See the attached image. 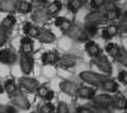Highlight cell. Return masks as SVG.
<instances>
[{"mask_svg": "<svg viewBox=\"0 0 127 113\" xmlns=\"http://www.w3.org/2000/svg\"><path fill=\"white\" fill-rule=\"evenodd\" d=\"M60 89L65 94L71 95V97H75V95H78L79 86L76 84L71 83V81H69V80H64V81H61V84H60Z\"/></svg>", "mask_w": 127, "mask_h": 113, "instance_id": "30bf717a", "label": "cell"}, {"mask_svg": "<svg viewBox=\"0 0 127 113\" xmlns=\"http://www.w3.org/2000/svg\"><path fill=\"white\" fill-rule=\"evenodd\" d=\"M34 113H38V112H34Z\"/></svg>", "mask_w": 127, "mask_h": 113, "instance_id": "c3c4849f", "label": "cell"}, {"mask_svg": "<svg viewBox=\"0 0 127 113\" xmlns=\"http://www.w3.org/2000/svg\"><path fill=\"white\" fill-rule=\"evenodd\" d=\"M32 18H33L36 23H45L48 18V14L46 12V9H37L32 14Z\"/></svg>", "mask_w": 127, "mask_h": 113, "instance_id": "44dd1931", "label": "cell"}, {"mask_svg": "<svg viewBox=\"0 0 127 113\" xmlns=\"http://www.w3.org/2000/svg\"><path fill=\"white\" fill-rule=\"evenodd\" d=\"M85 51L88 52V55L92 56V57H95V56L100 55V47L95 42H93V41H88V42H85Z\"/></svg>", "mask_w": 127, "mask_h": 113, "instance_id": "d6986e66", "label": "cell"}, {"mask_svg": "<svg viewBox=\"0 0 127 113\" xmlns=\"http://www.w3.org/2000/svg\"><path fill=\"white\" fill-rule=\"evenodd\" d=\"M78 62V60L75 56H71V55H65L59 58L57 61V66L61 69H70L72 66H75Z\"/></svg>", "mask_w": 127, "mask_h": 113, "instance_id": "8fae6325", "label": "cell"}, {"mask_svg": "<svg viewBox=\"0 0 127 113\" xmlns=\"http://www.w3.org/2000/svg\"><path fill=\"white\" fill-rule=\"evenodd\" d=\"M33 52V41L31 37H24L20 41V54L24 55H32Z\"/></svg>", "mask_w": 127, "mask_h": 113, "instance_id": "4fadbf2b", "label": "cell"}, {"mask_svg": "<svg viewBox=\"0 0 127 113\" xmlns=\"http://www.w3.org/2000/svg\"><path fill=\"white\" fill-rule=\"evenodd\" d=\"M23 32L26 36L31 37V38H38V34H39V28L33 26V24H31V23H27L24 24L23 27Z\"/></svg>", "mask_w": 127, "mask_h": 113, "instance_id": "ffe728a7", "label": "cell"}, {"mask_svg": "<svg viewBox=\"0 0 127 113\" xmlns=\"http://www.w3.org/2000/svg\"><path fill=\"white\" fill-rule=\"evenodd\" d=\"M113 100H114V98L111 97V95H108V94H99V95H94L92 98L93 106L104 107V108L113 107Z\"/></svg>", "mask_w": 127, "mask_h": 113, "instance_id": "277c9868", "label": "cell"}, {"mask_svg": "<svg viewBox=\"0 0 127 113\" xmlns=\"http://www.w3.org/2000/svg\"><path fill=\"white\" fill-rule=\"evenodd\" d=\"M56 113H70L69 112V108L66 106V103H64V102H60L57 108H56Z\"/></svg>", "mask_w": 127, "mask_h": 113, "instance_id": "74e56055", "label": "cell"}, {"mask_svg": "<svg viewBox=\"0 0 127 113\" xmlns=\"http://www.w3.org/2000/svg\"><path fill=\"white\" fill-rule=\"evenodd\" d=\"M65 34L67 37H70L71 39L76 41V42H88L89 41V36L87 34L85 30H84V28H80L75 24H72L65 32Z\"/></svg>", "mask_w": 127, "mask_h": 113, "instance_id": "6da1fadb", "label": "cell"}, {"mask_svg": "<svg viewBox=\"0 0 127 113\" xmlns=\"http://www.w3.org/2000/svg\"><path fill=\"white\" fill-rule=\"evenodd\" d=\"M71 26H72L71 20H69L67 18H65V19H64V22L61 23V26H60L59 28H61V30H62L64 33H65V32H66V30H67V29H69V28H70Z\"/></svg>", "mask_w": 127, "mask_h": 113, "instance_id": "f35d334b", "label": "cell"}, {"mask_svg": "<svg viewBox=\"0 0 127 113\" xmlns=\"http://www.w3.org/2000/svg\"><path fill=\"white\" fill-rule=\"evenodd\" d=\"M17 3L18 0H3V1H0V12H5V13L15 12Z\"/></svg>", "mask_w": 127, "mask_h": 113, "instance_id": "2e32d148", "label": "cell"}, {"mask_svg": "<svg viewBox=\"0 0 127 113\" xmlns=\"http://www.w3.org/2000/svg\"><path fill=\"white\" fill-rule=\"evenodd\" d=\"M31 10H32V4L29 1H27V0H18L15 12H19L22 14H27V13L31 12Z\"/></svg>", "mask_w": 127, "mask_h": 113, "instance_id": "cb8c5ba5", "label": "cell"}, {"mask_svg": "<svg viewBox=\"0 0 127 113\" xmlns=\"http://www.w3.org/2000/svg\"><path fill=\"white\" fill-rule=\"evenodd\" d=\"M87 3V0H69V4H67V8L70 12L72 13H76L79 9H81L84 6V4Z\"/></svg>", "mask_w": 127, "mask_h": 113, "instance_id": "4316f807", "label": "cell"}, {"mask_svg": "<svg viewBox=\"0 0 127 113\" xmlns=\"http://www.w3.org/2000/svg\"><path fill=\"white\" fill-rule=\"evenodd\" d=\"M76 113H93L89 107H79L76 109Z\"/></svg>", "mask_w": 127, "mask_h": 113, "instance_id": "b9f144b4", "label": "cell"}, {"mask_svg": "<svg viewBox=\"0 0 127 113\" xmlns=\"http://www.w3.org/2000/svg\"><path fill=\"white\" fill-rule=\"evenodd\" d=\"M100 88L105 91H111V93H116L118 90V84L117 81H114L113 79H103Z\"/></svg>", "mask_w": 127, "mask_h": 113, "instance_id": "e0dca14e", "label": "cell"}, {"mask_svg": "<svg viewBox=\"0 0 127 113\" xmlns=\"http://www.w3.org/2000/svg\"><path fill=\"white\" fill-rule=\"evenodd\" d=\"M104 15H105V19H107V22H108V20H116V19L121 18L122 13H121V9L120 8L114 6V5H111L104 12Z\"/></svg>", "mask_w": 127, "mask_h": 113, "instance_id": "9a60e30c", "label": "cell"}, {"mask_svg": "<svg viewBox=\"0 0 127 113\" xmlns=\"http://www.w3.org/2000/svg\"><path fill=\"white\" fill-rule=\"evenodd\" d=\"M59 58H60V56L56 51H46L41 57L42 64H45V65H55V64H57Z\"/></svg>", "mask_w": 127, "mask_h": 113, "instance_id": "7c38bea8", "label": "cell"}, {"mask_svg": "<svg viewBox=\"0 0 127 113\" xmlns=\"http://www.w3.org/2000/svg\"><path fill=\"white\" fill-rule=\"evenodd\" d=\"M107 0H90V6L93 9H100L103 5H105Z\"/></svg>", "mask_w": 127, "mask_h": 113, "instance_id": "e575fe53", "label": "cell"}, {"mask_svg": "<svg viewBox=\"0 0 127 113\" xmlns=\"http://www.w3.org/2000/svg\"><path fill=\"white\" fill-rule=\"evenodd\" d=\"M3 108H4V107H3L1 104H0V113H3Z\"/></svg>", "mask_w": 127, "mask_h": 113, "instance_id": "bcb514c9", "label": "cell"}, {"mask_svg": "<svg viewBox=\"0 0 127 113\" xmlns=\"http://www.w3.org/2000/svg\"><path fill=\"white\" fill-rule=\"evenodd\" d=\"M15 22H17V19H15V17L14 15H8V17H5L3 20H1V28H4L5 30H8V29H12L13 27H14V24H15Z\"/></svg>", "mask_w": 127, "mask_h": 113, "instance_id": "f1b7e54d", "label": "cell"}, {"mask_svg": "<svg viewBox=\"0 0 127 113\" xmlns=\"http://www.w3.org/2000/svg\"><path fill=\"white\" fill-rule=\"evenodd\" d=\"M78 95L84 99H92L95 95V90L92 88H87V86H79Z\"/></svg>", "mask_w": 127, "mask_h": 113, "instance_id": "d4e9b609", "label": "cell"}, {"mask_svg": "<svg viewBox=\"0 0 127 113\" xmlns=\"http://www.w3.org/2000/svg\"><path fill=\"white\" fill-rule=\"evenodd\" d=\"M34 3H38V4H45V3H47V0H33Z\"/></svg>", "mask_w": 127, "mask_h": 113, "instance_id": "ee69618b", "label": "cell"}, {"mask_svg": "<svg viewBox=\"0 0 127 113\" xmlns=\"http://www.w3.org/2000/svg\"><path fill=\"white\" fill-rule=\"evenodd\" d=\"M61 8H62V3L60 1V0H55V1H52V3L46 8V12H47L48 17L56 15L60 10H61Z\"/></svg>", "mask_w": 127, "mask_h": 113, "instance_id": "603a6c76", "label": "cell"}, {"mask_svg": "<svg viewBox=\"0 0 127 113\" xmlns=\"http://www.w3.org/2000/svg\"><path fill=\"white\" fill-rule=\"evenodd\" d=\"M80 79L83 81H85L87 84L89 85H93L95 88H100L102 85V81H103V76L98 75V74H95L93 73V71H83V73H80Z\"/></svg>", "mask_w": 127, "mask_h": 113, "instance_id": "7a4b0ae2", "label": "cell"}, {"mask_svg": "<svg viewBox=\"0 0 127 113\" xmlns=\"http://www.w3.org/2000/svg\"><path fill=\"white\" fill-rule=\"evenodd\" d=\"M87 23H93V24H102L104 22H107V19H105V15H104V12H100V10H97L95 9L94 12L89 13L85 18Z\"/></svg>", "mask_w": 127, "mask_h": 113, "instance_id": "9c48e42d", "label": "cell"}, {"mask_svg": "<svg viewBox=\"0 0 127 113\" xmlns=\"http://www.w3.org/2000/svg\"><path fill=\"white\" fill-rule=\"evenodd\" d=\"M118 30L122 33H127V13L121 15V20L118 24Z\"/></svg>", "mask_w": 127, "mask_h": 113, "instance_id": "1f68e13d", "label": "cell"}, {"mask_svg": "<svg viewBox=\"0 0 127 113\" xmlns=\"http://www.w3.org/2000/svg\"><path fill=\"white\" fill-rule=\"evenodd\" d=\"M117 61H120L125 67H127V51L121 50V52H120V55L117 57Z\"/></svg>", "mask_w": 127, "mask_h": 113, "instance_id": "d6a6232c", "label": "cell"}, {"mask_svg": "<svg viewBox=\"0 0 127 113\" xmlns=\"http://www.w3.org/2000/svg\"><path fill=\"white\" fill-rule=\"evenodd\" d=\"M38 39L43 43H52L56 41V36L48 29L45 28H39V34H38Z\"/></svg>", "mask_w": 127, "mask_h": 113, "instance_id": "5bb4252c", "label": "cell"}, {"mask_svg": "<svg viewBox=\"0 0 127 113\" xmlns=\"http://www.w3.org/2000/svg\"><path fill=\"white\" fill-rule=\"evenodd\" d=\"M120 33V30H118V26H108V27H105L103 30H102V37L104 39H111L113 37H116Z\"/></svg>", "mask_w": 127, "mask_h": 113, "instance_id": "ac0fdd59", "label": "cell"}, {"mask_svg": "<svg viewBox=\"0 0 127 113\" xmlns=\"http://www.w3.org/2000/svg\"><path fill=\"white\" fill-rule=\"evenodd\" d=\"M3 90H4V86H3L1 84H0V93H3Z\"/></svg>", "mask_w": 127, "mask_h": 113, "instance_id": "f6af8a7d", "label": "cell"}, {"mask_svg": "<svg viewBox=\"0 0 127 113\" xmlns=\"http://www.w3.org/2000/svg\"><path fill=\"white\" fill-rule=\"evenodd\" d=\"M93 64L97 66L100 71H103L104 74H107V75H111L112 74V65H111L108 58L105 57L104 55L100 54L98 56L93 57Z\"/></svg>", "mask_w": 127, "mask_h": 113, "instance_id": "3957f363", "label": "cell"}, {"mask_svg": "<svg viewBox=\"0 0 127 113\" xmlns=\"http://www.w3.org/2000/svg\"><path fill=\"white\" fill-rule=\"evenodd\" d=\"M4 90L6 91L10 97H13L14 94L18 93V85H17V83H15L13 79H8L5 81V84H4Z\"/></svg>", "mask_w": 127, "mask_h": 113, "instance_id": "7402d4cb", "label": "cell"}, {"mask_svg": "<svg viewBox=\"0 0 127 113\" xmlns=\"http://www.w3.org/2000/svg\"><path fill=\"white\" fill-rule=\"evenodd\" d=\"M50 91V89L47 88V86H45V85H39L38 88H37V94H38V97L39 98H42V99H45L46 98V95H47V93Z\"/></svg>", "mask_w": 127, "mask_h": 113, "instance_id": "836d02e7", "label": "cell"}, {"mask_svg": "<svg viewBox=\"0 0 127 113\" xmlns=\"http://www.w3.org/2000/svg\"><path fill=\"white\" fill-rule=\"evenodd\" d=\"M121 47L118 45H116V43H108L107 46H105V51H107V54L109 56H112L114 60H117L120 52H121Z\"/></svg>", "mask_w": 127, "mask_h": 113, "instance_id": "484cf974", "label": "cell"}, {"mask_svg": "<svg viewBox=\"0 0 127 113\" xmlns=\"http://www.w3.org/2000/svg\"><path fill=\"white\" fill-rule=\"evenodd\" d=\"M3 113H18V111L13 104H9V106H4Z\"/></svg>", "mask_w": 127, "mask_h": 113, "instance_id": "ab89813d", "label": "cell"}, {"mask_svg": "<svg viewBox=\"0 0 127 113\" xmlns=\"http://www.w3.org/2000/svg\"><path fill=\"white\" fill-rule=\"evenodd\" d=\"M54 97H55V93L50 90L48 93H47V95H46V98H45V100H46V102H51L52 99H54Z\"/></svg>", "mask_w": 127, "mask_h": 113, "instance_id": "7bdbcfd3", "label": "cell"}, {"mask_svg": "<svg viewBox=\"0 0 127 113\" xmlns=\"http://www.w3.org/2000/svg\"><path fill=\"white\" fill-rule=\"evenodd\" d=\"M19 86L22 90H26L28 93H32V91H36L37 88L39 86L38 81L36 79H32V78H20L19 79Z\"/></svg>", "mask_w": 127, "mask_h": 113, "instance_id": "5b68a950", "label": "cell"}, {"mask_svg": "<svg viewBox=\"0 0 127 113\" xmlns=\"http://www.w3.org/2000/svg\"><path fill=\"white\" fill-rule=\"evenodd\" d=\"M55 112V107L50 102H46L45 104H42L38 109V113H54Z\"/></svg>", "mask_w": 127, "mask_h": 113, "instance_id": "4dcf8cb0", "label": "cell"}, {"mask_svg": "<svg viewBox=\"0 0 127 113\" xmlns=\"http://www.w3.org/2000/svg\"><path fill=\"white\" fill-rule=\"evenodd\" d=\"M12 104L20 109H29V107H31V103L27 99V97L22 93H19V91L12 97Z\"/></svg>", "mask_w": 127, "mask_h": 113, "instance_id": "52a82bcc", "label": "cell"}, {"mask_svg": "<svg viewBox=\"0 0 127 113\" xmlns=\"http://www.w3.org/2000/svg\"><path fill=\"white\" fill-rule=\"evenodd\" d=\"M17 61V55L12 48L0 50V62L6 65H13Z\"/></svg>", "mask_w": 127, "mask_h": 113, "instance_id": "ba28073f", "label": "cell"}, {"mask_svg": "<svg viewBox=\"0 0 127 113\" xmlns=\"http://www.w3.org/2000/svg\"><path fill=\"white\" fill-rule=\"evenodd\" d=\"M33 66H34V60L32 57V55L20 54V69L26 75H28L33 70Z\"/></svg>", "mask_w": 127, "mask_h": 113, "instance_id": "8992f818", "label": "cell"}, {"mask_svg": "<svg viewBox=\"0 0 127 113\" xmlns=\"http://www.w3.org/2000/svg\"><path fill=\"white\" fill-rule=\"evenodd\" d=\"M6 39H8V33H6V30H5L4 28L0 27V47H1L3 45H5Z\"/></svg>", "mask_w": 127, "mask_h": 113, "instance_id": "8d00e7d4", "label": "cell"}, {"mask_svg": "<svg viewBox=\"0 0 127 113\" xmlns=\"http://www.w3.org/2000/svg\"><path fill=\"white\" fill-rule=\"evenodd\" d=\"M93 113H112L108 108H104V107H98V106H93L90 107Z\"/></svg>", "mask_w": 127, "mask_h": 113, "instance_id": "d590c367", "label": "cell"}, {"mask_svg": "<svg viewBox=\"0 0 127 113\" xmlns=\"http://www.w3.org/2000/svg\"><path fill=\"white\" fill-rule=\"evenodd\" d=\"M84 30L87 32V34L90 37H94L95 34L98 33V26L97 24H93V23H87L85 27H84Z\"/></svg>", "mask_w": 127, "mask_h": 113, "instance_id": "f546056e", "label": "cell"}, {"mask_svg": "<svg viewBox=\"0 0 127 113\" xmlns=\"http://www.w3.org/2000/svg\"><path fill=\"white\" fill-rule=\"evenodd\" d=\"M118 79L125 85H127V71H121V73L118 74Z\"/></svg>", "mask_w": 127, "mask_h": 113, "instance_id": "60d3db41", "label": "cell"}, {"mask_svg": "<svg viewBox=\"0 0 127 113\" xmlns=\"http://www.w3.org/2000/svg\"><path fill=\"white\" fill-rule=\"evenodd\" d=\"M113 107L117 108V109H120V111L127 109V98H125L123 95L116 97L114 100H113Z\"/></svg>", "mask_w": 127, "mask_h": 113, "instance_id": "83f0119b", "label": "cell"}, {"mask_svg": "<svg viewBox=\"0 0 127 113\" xmlns=\"http://www.w3.org/2000/svg\"><path fill=\"white\" fill-rule=\"evenodd\" d=\"M107 1H111V3H114V1H118V0H107Z\"/></svg>", "mask_w": 127, "mask_h": 113, "instance_id": "7dc6e473", "label": "cell"}]
</instances>
